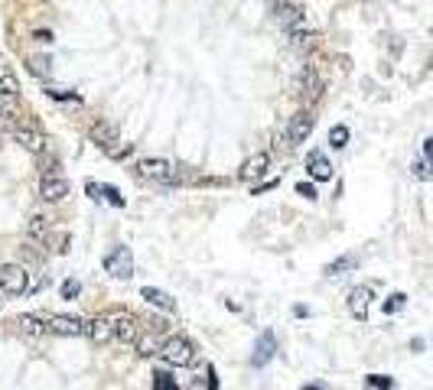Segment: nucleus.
<instances>
[{"instance_id":"f257e3e1","label":"nucleus","mask_w":433,"mask_h":390,"mask_svg":"<svg viewBox=\"0 0 433 390\" xmlns=\"http://www.w3.org/2000/svg\"><path fill=\"white\" fill-rule=\"evenodd\" d=\"M137 176L144 182H153V186H176L180 182V166L173 159L147 157L137 163Z\"/></svg>"},{"instance_id":"f03ea898","label":"nucleus","mask_w":433,"mask_h":390,"mask_svg":"<svg viewBox=\"0 0 433 390\" xmlns=\"http://www.w3.org/2000/svg\"><path fill=\"white\" fill-rule=\"evenodd\" d=\"M10 137L17 140L23 150H30L33 157H42V153L49 150V137H46V130H42L36 121H30V117H20V121H17V127L10 130Z\"/></svg>"},{"instance_id":"7ed1b4c3","label":"nucleus","mask_w":433,"mask_h":390,"mask_svg":"<svg viewBox=\"0 0 433 390\" xmlns=\"http://www.w3.org/2000/svg\"><path fill=\"white\" fill-rule=\"evenodd\" d=\"M160 358L167 361V364H173V368H189V364H196L199 361V348L192 345L186 335H173L163 342V351H160Z\"/></svg>"},{"instance_id":"20e7f679","label":"nucleus","mask_w":433,"mask_h":390,"mask_svg":"<svg viewBox=\"0 0 433 390\" xmlns=\"http://www.w3.org/2000/svg\"><path fill=\"white\" fill-rule=\"evenodd\" d=\"M88 137H92V143H98L108 157H114V159H121L127 150H130L121 143V130H117L114 124H108V121H95L92 130H88Z\"/></svg>"},{"instance_id":"39448f33","label":"nucleus","mask_w":433,"mask_h":390,"mask_svg":"<svg viewBox=\"0 0 433 390\" xmlns=\"http://www.w3.org/2000/svg\"><path fill=\"white\" fill-rule=\"evenodd\" d=\"M33 290V276L20 264H3L0 267V293L3 296H26Z\"/></svg>"},{"instance_id":"423d86ee","label":"nucleus","mask_w":433,"mask_h":390,"mask_svg":"<svg viewBox=\"0 0 433 390\" xmlns=\"http://www.w3.org/2000/svg\"><path fill=\"white\" fill-rule=\"evenodd\" d=\"M313 124H316L313 111H296V114L290 117L287 130H284V143L287 147H300V143H307L309 134H313Z\"/></svg>"},{"instance_id":"0eeeda50","label":"nucleus","mask_w":433,"mask_h":390,"mask_svg":"<svg viewBox=\"0 0 433 390\" xmlns=\"http://www.w3.org/2000/svg\"><path fill=\"white\" fill-rule=\"evenodd\" d=\"M105 270L114 280H130L134 276V254H130V247H114L105 257Z\"/></svg>"},{"instance_id":"6e6552de","label":"nucleus","mask_w":433,"mask_h":390,"mask_svg":"<svg viewBox=\"0 0 433 390\" xmlns=\"http://www.w3.org/2000/svg\"><path fill=\"white\" fill-rule=\"evenodd\" d=\"M46 326H49V335H69V338L88 335V322H82L78 316H49Z\"/></svg>"},{"instance_id":"1a4fd4ad","label":"nucleus","mask_w":433,"mask_h":390,"mask_svg":"<svg viewBox=\"0 0 433 390\" xmlns=\"http://www.w3.org/2000/svg\"><path fill=\"white\" fill-rule=\"evenodd\" d=\"M294 91H296L300 98H309V101H316V98L323 95V78H319V72L313 69V65H307L303 72L296 75Z\"/></svg>"},{"instance_id":"9d476101","label":"nucleus","mask_w":433,"mask_h":390,"mask_svg":"<svg viewBox=\"0 0 433 390\" xmlns=\"http://www.w3.org/2000/svg\"><path fill=\"white\" fill-rule=\"evenodd\" d=\"M277 355V335L267 328V332H261L257 335V342H254V355H251V364L254 368H264V364H271Z\"/></svg>"},{"instance_id":"9b49d317","label":"nucleus","mask_w":433,"mask_h":390,"mask_svg":"<svg viewBox=\"0 0 433 390\" xmlns=\"http://www.w3.org/2000/svg\"><path fill=\"white\" fill-rule=\"evenodd\" d=\"M267 166H271V157H267V153H254V157H248L241 163V169H238V179H241V182L261 179V176L267 172Z\"/></svg>"},{"instance_id":"f8f14e48","label":"nucleus","mask_w":433,"mask_h":390,"mask_svg":"<svg viewBox=\"0 0 433 390\" xmlns=\"http://www.w3.org/2000/svg\"><path fill=\"white\" fill-rule=\"evenodd\" d=\"M88 338L95 342V345H108V342H114V316H98L88 322Z\"/></svg>"},{"instance_id":"ddd939ff","label":"nucleus","mask_w":433,"mask_h":390,"mask_svg":"<svg viewBox=\"0 0 433 390\" xmlns=\"http://www.w3.org/2000/svg\"><path fill=\"white\" fill-rule=\"evenodd\" d=\"M69 195V182L62 176H42L40 182V199L42 202H62Z\"/></svg>"},{"instance_id":"4468645a","label":"nucleus","mask_w":433,"mask_h":390,"mask_svg":"<svg viewBox=\"0 0 433 390\" xmlns=\"http://www.w3.org/2000/svg\"><path fill=\"white\" fill-rule=\"evenodd\" d=\"M140 299H147L150 306H157L160 312H167V316H173V312H176V299H173L167 290H157V286H144V290H140Z\"/></svg>"},{"instance_id":"2eb2a0df","label":"nucleus","mask_w":433,"mask_h":390,"mask_svg":"<svg viewBox=\"0 0 433 390\" xmlns=\"http://www.w3.org/2000/svg\"><path fill=\"white\" fill-rule=\"evenodd\" d=\"M307 172L313 176L316 182H326V179H332V163H329V157L326 153H319V150H313L307 157Z\"/></svg>"},{"instance_id":"dca6fc26","label":"nucleus","mask_w":433,"mask_h":390,"mask_svg":"<svg viewBox=\"0 0 433 390\" xmlns=\"http://www.w3.org/2000/svg\"><path fill=\"white\" fill-rule=\"evenodd\" d=\"M114 338L117 342H124V345H134L140 338V328H137V319L134 316H114Z\"/></svg>"},{"instance_id":"f3484780","label":"nucleus","mask_w":433,"mask_h":390,"mask_svg":"<svg viewBox=\"0 0 433 390\" xmlns=\"http://www.w3.org/2000/svg\"><path fill=\"white\" fill-rule=\"evenodd\" d=\"M274 20L284 26V30H290V26H296V23H303L307 17H303V10L296 7V3H287V0H280V3H274Z\"/></svg>"},{"instance_id":"a211bd4d","label":"nucleus","mask_w":433,"mask_h":390,"mask_svg":"<svg viewBox=\"0 0 433 390\" xmlns=\"http://www.w3.org/2000/svg\"><path fill=\"white\" fill-rule=\"evenodd\" d=\"M287 33V42L294 46V49H313V42H316V33L307 26V20L303 23H296V26H290Z\"/></svg>"},{"instance_id":"6ab92c4d","label":"nucleus","mask_w":433,"mask_h":390,"mask_svg":"<svg viewBox=\"0 0 433 390\" xmlns=\"http://www.w3.org/2000/svg\"><path fill=\"white\" fill-rule=\"evenodd\" d=\"M368 303H371V290L368 286H359L349 293V312L355 319H368Z\"/></svg>"},{"instance_id":"aec40b11","label":"nucleus","mask_w":433,"mask_h":390,"mask_svg":"<svg viewBox=\"0 0 433 390\" xmlns=\"http://www.w3.org/2000/svg\"><path fill=\"white\" fill-rule=\"evenodd\" d=\"M20 121V111H17V101L13 98H0V134H10Z\"/></svg>"},{"instance_id":"412c9836","label":"nucleus","mask_w":433,"mask_h":390,"mask_svg":"<svg viewBox=\"0 0 433 390\" xmlns=\"http://www.w3.org/2000/svg\"><path fill=\"white\" fill-rule=\"evenodd\" d=\"M49 231H53V218H46V215H33L26 222V238L30 241H46Z\"/></svg>"},{"instance_id":"4be33fe9","label":"nucleus","mask_w":433,"mask_h":390,"mask_svg":"<svg viewBox=\"0 0 433 390\" xmlns=\"http://www.w3.org/2000/svg\"><path fill=\"white\" fill-rule=\"evenodd\" d=\"M359 267V257L355 254H349V257H339V260H332V264H326V270L323 274L329 276V280H336V276H346V274H352Z\"/></svg>"},{"instance_id":"5701e85b","label":"nucleus","mask_w":433,"mask_h":390,"mask_svg":"<svg viewBox=\"0 0 433 390\" xmlns=\"http://www.w3.org/2000/svg\"><path fill=\"white\" fill-rule=\"evenodd\" d=\"M17 328H20V335H30V338L49 335V326H46V322H42L40 316H20V322H17Z\"/></svg>"},{"instance_id":"b1692460","label":"nucleus","mask_w":433,"mask_h":390,"mask_svg":"<svg viewBox=\"0 0 433 390\" xmlns=\"http://www.w3.org/2000/svg\"><path fill=\"white\" fill-rule=\"evenodd\" d=\"M134 348H137L140 358H160V351H163V342L157 335H140L134 342Z\"/></svg>"},{"instance_id":"393cba45","label":"nucleus","mask_w":433,"mask_h":390,"mask_svg":"<svg viewBox=\"0 0 433 390\" xmlns=\"http://www.w3.org/2000/svg\"><path fill=\"white\" fill-rule=\"evenodd\" d=\"M346 143H349V127H346V124H336L332 130H329V147L342 150Z\"/></svg>"},{"instance_id":"a878e982","label":"nucleus","mask_w":433,"mask_h":390,"mask_svg":"<svg viewBox=\"0 0 433 390\" xmlns=\"http://www.w3.org/2000/svg\"><path fill=\"white\" fill-rule=\"evenodd\" d=\"M46 244H49L56 254H65V251H69V234H65V231H49V234H46Z\"/></svg>"},{"instance_id":"bb28decb","label":"nucleus","mask_w":433,"mask_h":390,"mask_svg":"<svg viewBox=\"0 0 433 390\" xmlns=\"http://www.w3.org/2000/svg\"><path fill=\"white\" fill-rule=\"evenodd\" d=\"M0 98H17V78L13 75H0Z\"/></svg>"},{"instance_id":"cd10ccee","label":"nucleus","mask_w":433,"mask_h":390,"mask_svg":"<svg viewBox=\"0 0 433 390\" xmlns=\"http://www.w3.org/2000/svg\"><path fill=\"white\" fill-rule=\"evenodd\" d=\"M153 390H180V387H176V380L169 378V374L157 371V374H153Z\"/></svg>"},{"instance_id":"c85d7f7f","label":"nucleus","mask_w":433,"mask_h":390,"mask_svg":"<svg viewBox=\"0 0 433 390\" xmlns=\"http://www.w3.org/2000/svg\"><path fill=\"white\" fill-rule=\"evenodd\" d=\"M46 95L56 98V101H65V105H78V95H75V91H65V88H49Z\"/></svg>"},{"instance_id":"c756f323","label":"nucleus","mask_w":433,"mask_h":390,"mask_svg":"<svg viewBox=\"0 0 433 390\" xmlns=\"http://www.w3.org/2000/svg\"><path fill=\"white\" fill-rule=\"evenodd\" d=\"M404 303H407V296H404V293H394V296H388V299H384V312L391 316V312H398V309H404Z\"/></svg>"},{"instance_id":"7c9ffc66","label":"nucleus","mask_w":433,"mask_h":390,"mask_svg":"<svg viewBox=\"0 0 433 390\" xmlns=\"http://www.w3.org/2000/svg\"><path fill=\"white\" fill-rule=\"evenodd\" d=\"M391 387H394V380L384 378V374H371L368 378V390H391Z\"/></svg>"},{"instance_id":"2f4dec72","label":"nucleus","mask_w":433,"mask_h":390,"mask_svg":"<svg viewBox=\"0 0 433 390\" xmlns=\"http://www.w3.org/2000/svg\"><path fill=\"white\" fill-rule=\"evenodd\" d=\"M49 65H53V62H49L46 55H33V59H30V69L36 75H46V72H49Z\"/></svg>"},{"instance_id":"473e14b6","label":"nucleus","mask_w":433,"mask_h":390,"mask_svg":"<svg viewBox=\"0 0 433 390\" xmlns=\"http://www.w3.org/2000/svg\"><path fill=\"white\" fill-rule=\"evenodd\" d=\"M101 199H108L111 205H117V209L124 205V199H121V192H117L114 186H101Z\"/></svg>"},{"instance_id":"72a5a7b5","label":"nucleus","mask_w":433,"mask_h":390,"mask_svg":"<svg viewBox=\"0 0 433 390\" xmlns=\"http://www.w3.org/2000/svg\"><path fill=\"white\" fill-rule=\"evenodd\" d=\"M78 293H82V283H78V280H65L62 283V299H75Z\"/></svg>"},{"instance_id":"f704fd0d","label":"nucleus","mask_w":433,"mask_h":390,"mask_svg":"<svg viewBox=\"0 0 433 390\" xmlns=\"http://www.w3.org/2000/svg\"><path fill=\"white\" fill-rule=\"evenodd\" d=\"M296 195H303V199H316V186H309V182H300V186H296Z\"/></svg>"},{"instance_id":"c9c22d12","label":"nucleus","mask_w":433,"mask_h":390,"mask_svg":"<svg viewBox=\"0 0 433 390\" xmlns=\"http://www.w3.org/2000/svg\"><path fill=\"white\" fill-rule=\"evenodd\" d=\"M85 189H88V195H92V199H101V189H98V186H95V182H88V186H85Z\"/></svg>"},{"instance_id":"e433bc0d","label":"nucleus","mask_w":433,"mask_h":390,"mask_svg":"<svg viewBox=\"0 0 433 390\" xmlns=\"http://www.w3.org/2000/svg\"><path fill=\"white\" fill-rule=\"evenodd\" d=\"M33 39H36V42H53V33H36V36H33Z\"/></svg>"},{"instance_id":"4c0bfd02","label":"nucleus","mask_w":433,"mask_h":390,"mask_svg":"<svg viewBox=\"0 0 433 390\" xmlns=\"http://www.w3.org/2000/svg\"><path fill=\"white\" fill-rule=\"evenodd\" d=\"M423 153H427V157H433V137L427 140V143H423Z\"/></svg>"},{"instance_id":"58836bf2","label":"nucleus","mask_w":433,"mask_h":390,"mask_svg":"<svg viewBox=\"0 0 433 390\" xmlns=\"http://www.w3.org/2000/svg\"><path fill=\"white\" fill-rule=\"evenodd\" d=\"M303 390H319V387H303Z\"/></svg>"},{"instance_id":"ea45409f","label":"nucleus","mask_w":433,"mask_h":390,"mask_svg":"<svg viewBox=\"0 0 433 390\" xmlns=\"http://www.w3.org/2000/svg\"><path fill=\"white\" fill-rule=\"evenodd\" d=\"M0 296H3V293H0Z\"/></svg>"}]
</instances>
